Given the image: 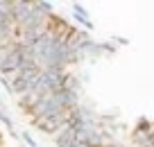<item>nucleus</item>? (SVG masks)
Wrapping results in <instances>:
<instances>
[{"instance_id": "0eeeda50", "label": "nucleus", "mask_w": 154, "mask_h": 147, "mask_svg": "<svg viewBox=\"0 0 154 147\" xmlns=\"http://www.w3.org/2000/svg\"><path fill=\"white\" fill-rule=\"evenodd\" d=\"M111 43H113L116 47H118V45H129V38H125V36H111Z\"/></svg>"}, {"instance_id": "20e7f679", "label": "nucleus", "mask_w": 154, "mask_h": 147, "mask_svg": "<svg viewBox=\"0 0 154 147\" xmlns=\"http://www.w3.org/2000/svg\"><path fill=\"white\" fill-rule=\"evenodd\" d=\"M18 140L23 142L25 147H38V145H36V140H34V138H32V133H29L27 129H23V131H18Z\"/></svg>"}, {"instance_id": "9d476101", "label": "nucleus", "mask_w": 154, "mask_h": 147, "mask_svg": "<svg viewBox=\"0 0 154 147\" xmlns=\"http://www.w3.org/2000/svg\"><path fill=\"white\" fill-rule=\"evenodd\" d=\"M20 147H25V145H20Z\"/></svg>"}, {"instance_id": "39448f33", "label": "nucleus", "mask_w": 154, "mask_h": 147, "mask_svg": "<svg viewBox=\"0 0 154 147\" xmlns=\"http://www.w3.org/2000/svg\"><path fill=\"white\" fill-rule=\"evenodd\" d=\"M97 47H100V54H116L118 52V47L113 45V43H97Z\"/></svg>"}, {"instance_id": "f03ea898", "label": "nucleus", "mask_w": 154, "mask_h": 147, "mask_svg": "<svg viewBox=\"0 0 154 147\" xmlns=\"http://www.w3.org/2000/svg\"><path fill=\"white\" fill-rule=\"evenodd\" d=\"M20 59H23V52H20V47H14L5 57L0 59V75H5L7 70H14V68H20Z\"/></svg>"}, {"instance_id": "f257e3e1", "label": "nucleus", "mask_w": 154, "mask_h": 147, "mask_svg": "<svg viewBox=\"0 0 154 147\" xmlns=\"http://www.w3.org/2000/svg\"><path fill=\"white\" fill-rule=\"evenodd\" d=\"M75 113H77V106H68V109L59 111V113H52V115H48V118L36 120V122H34V127H36L41 133H45V136H52L54 131H59L61 127H66L68 120H70Z\"/></svg>"}, {"instance_id": "7ed1b4c3", "label": "nucleus", "mask_w": 154, "mask_h": 147, "mask_svg": "<svg viewBox=\"0 0 154 147\" xmlns=\"http://www.w3.org/2000/svg\"><path fill=\"white\" fill-rule=\"evenodd\" d=\"M50 138H52V142L57 147H75V129L68 127V124L61 127L59 131H54Z\"/></svg>"}, {"instance_id": "6e6552de", "label": "nucleus", "mask_w": 154, "mask_h": 147, "mask_svg": "<svg viewBox=\"0 0 154 147\" xmlns=\"http://www.w3.org/2000/svg\"><path fill=\"white\" fill-rule=\"evenodd\" d=\"M9 136L14 138V140H18V131H16V129H9Z\"/></svg>"}, {"instance_id": "1a4fd4ad", "label": "nucleus", "mask_w": 154, "mask_h": 147, "mask_svg": "<svg viewBox=\"0 0 154 147\" xmlns=\"http://www.w3.org/2000/svg\"><path fill=\"white\" fill-rule=\"evenodd\" d=\"M2 115H7V113H2V111H0V120H2Z\"/></svg>"}, {"instance_id": "423d86ee", "label": "nucleus", "mask_w": 154, "mask_h": 147, "mask_svg": "<svg viewBox=\"0 0 154 147\" xmlns=\"http://www.w3.org/2000/svg\"><path fill=\"white\" fill-rule=\"evenodd\" d=\"M75 75H77V79H79V84H88V81H91L93 79V75H91V70H82V72H75Z\"/></svg>"}]
</instances>
